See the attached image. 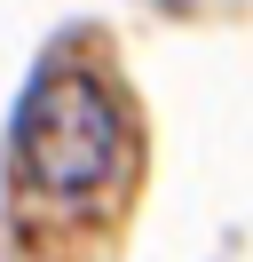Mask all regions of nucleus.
I'll use <instances>...</instances> for the list:
<instances>
[{
    "mask_svg": "<svg viewBox=\"0 0 253 262\" xmlns=\"http://www.w3.org/2000/svg\"><path fill=\"white\" fill-rule=\"evenodd\" d=\"M8 151H16V175L47 199H87L103 191L111 175L127 167V119L111 103V88L79 64H47L40 80L24 88L16 103V127H8Z\"/></svg>",
    "mask_w": 253,
    "mask_h": 262,
    "instance_id": "obj_1",
    "label": "nucleus"
}]
</instances>
